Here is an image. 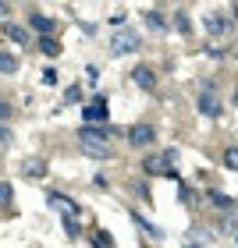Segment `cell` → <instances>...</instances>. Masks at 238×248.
Returning <instances> with one entry per match:
<instances>
[{"mask_svg":"<svg viewBox=\"0 0 238 248\" xmlns=\"http://www.w3.org/2000/svg\"><path fill=\"white\" fill-rule=\"evenodd\" d=\"M142 46V39H139V32H132V29H118L114 32V39H110V53H135Z\"/></svg>","mask_w":238,"mask_h":248,"instance_id":"1","label":"cell"},{"mask_svg":"<svg viewBox=\"0 0 238 248\" xmlns=\"http://www.w3.org/2000/svg\"><path fill=\"white\" fill-rule=\"evenodd\" d=\"M156 131L150 128V124H132L128 128V145H135V149H146V145H153Z\"/></svg>","mask_w":238,"mask_h":248,"instance_id":"2","label":"cell"},{"mask_svg":"<svg viewBox=\"0 0 238 248\" xmlns=\"http://www.w3.org/2000/svg\"><path fill=\"white\" fill-rule=\"evenodd\" d=\"M178 160V153H171V149H167V153H156V156H146V174H171V170H167V163H174Z\"/></svg>","mask_w":238,"mask_h":248,"instance_id":"3","label":"cell"},{"mask_svg":"<svg viewBox=\"0 0 238 248\" xmlns=\"http://www.w3.org/2000/svg\"><path fill=\"white\" fill-rule=\"evenodd\" d=\"M78 149L85 156H93V160H110L114 149H110V142H89V139H78Z\"/></svg>","mask_w":238,"mask_h":248,"instance_id":"4","label":"cell"},{"mask_svg":"<svg viewBox=\"0 0 238 248\" xmlns=\"http://www.w3.org/2000/svg\"><path fill=\"white\" fill-rule=\"evenodd\" d=\"M82 114H85V124H103V121H107V99H103V96H96L93 103L82 110Z\"/></svg>","mask_w":238,"mask_h":248,"instance_id":"5","label":"cell"},{"mask_svg":"<svg viewBox=\"0 0 238 248\" xmlns=\"http://www.w3.org/2000/svg\"><path fill=\"white\" fill-rule=\"evenodd\" d=\"M29 25L39 32V39H53V32H57V21L47 18V15H32V18H29Z\"/></svg>","mask_w":238,"mask_h":248,"instance_id":"6","label":"cell"},{"mask_svg":"<svg viewBox=\"0 0 238 248\" xmlns=\"http://www.w3.org/2000/svg\"><path fill=\"white\" fill-rule=\"evenodd\" d=\"M199 114L203 117H221V99L213 96V89H206V93L199 96Z\"/></svg>","mask_w":238,"mask_h":248,"instance_id":"7","label":"cell"},{"mask_svg":"<svg viewBox=\"0 0 238 248\" xmlns=\"http://www.w3.org/2000/svg\"><path fill=\"white\" fill-rule=\"evenodd\" d=\"M132 82L139 85V89H146V93H150V89L156 85V71H153V67H146V64H139V67L132 71Z\"/></svg>","mask_w":238,"mask_h":248,"instance_id":"8","label":"cell"},{"mask_svg":"<svg viewBox=\"0 0 238 248\" xmlns=\"http://www.w3.org/2000/svg\"><path fill=\"white\" fill-rule=\"evenodd\" d=\"M78 139H89V142H107L110 131L103 128V124H85L82 131H78Z\"/></svg>","mask_w":238,"mask_h":248,"instance_id":"9","label":"cell"},{"mask_svg":"<svg viewBox=\"0 0 238 248\" xmlns=\"http://www.w3.org/2000/svg\"><path fill=\"white\" fill-rule=\"evenodd\" d=\"M4 36L11 43H18V46H25V43H29V32L21 29V25H15V21H4Z\"/></svg>","mask_w":238,"mask_h":248,"instance_id":"10","label":"cell"},{"mask_svg":"<svg viewBox=\"0 0 238 248\" xmlns=\"http://www.w3.org/2000/svg\"><path fill=\"white\" fill-rule=\"evenodd\" d=\"M206 32L210 36H224V32H228V21H224L221 15H210L206 18Z\"/></svg>","mask_w":238,"mask_h":248,"instance_id":"11","label":"cell"},{"mask_svg":"<svg viewBox=\"0 0 238 248\" xmlns=\"http://www.w3.org/2000/svg\"><path fill=\"white\" fill-rule=\"evenodd\" d=\"M25 177H36V181L47 177V163L43 160H25Z\"/></svg>","mask_w":238,"mask_h":248,"instance_id":"12","label":"cell"},{"mask_svg":"<svg viewBox=\"0 0 238 248\" xmlns=\"http://www.w3.org/2000/svg\"><path fill=\"white\" fill-rule=\"evenodd\" d=\"M146 25H150L153 32H164V29H167L164 18H160V11H150V7H146Z\"/></svg>","mask_w":238,"mask_h":248,"instance_id":"13","label":"cell"},{"mask_svg":"<svg viewBox=\"0 0 238 248\" xmlns=\"http://www.w3.org/2000/svg\"><path fill=\"white\" fill-rule=\"evenodd\" d=\"M210 206H217V209H231V199L228 195H224V191H210Z\"/></svg>","mask_w":238,"mask_h":248,"instance_id":"14","label":"cell"},{"mask_svg":"<svg viewBox=\"0 0 238 248\" xmlns=\"http://www.w3.org/2000/svg\"><path fill=\"white\" fill-rule=\"evenodd\" d=\"M0 71H4V75H15V71H18V57H11V53H0Z\"/></svg>","mask_w":238,"mask_h":248,"instance_id":"15","label":"cell"},{"mask_svg":"<svg viewBox=\"0 0 238 248\" xmlns=\"http://www.w3.org/2000/svg\"><path fill=\"white\" fill-rule=\"evenodd\" d=\"M93 245L96 248H114V238H110L107 231H93Z\"/></svg>","mask_w":238,"mask_h":248,"instance_id":"16","label":"cell"},{"mask_svg":"<svg viewBox=\"0 0 238 248\" xmlns=\"http://www.w3.org/2000/svg\"><path fill=\"white\" fill-rule=\"evenodd\" d=\"M39 50L47 53V57H57V53H61V43H57V39H39Z\"/></svg>","mask_w":238,"mask_h":248,"instance_id":"17","label":"cell"},{"mask_svg":"<svg viewBox=\"0 0 238 248\" xmlns=\"http://www.w3.org/2000/svg\"><path fill=\"white\" fill-rule=\"evenodd\" d=\"M50 206H57V209H68V213H78V206L71 199H61V195H50Z\"/></svg>","mask_w":238,"mask_h":248,"instance_id":"18","label":"cell"},{"mask_svg":"<svg viewBox=\"0 0 238 248\" xmlns=\"http://www.w3.org/2000/svg\"><path fill=\"white\" fill-rule=\"evenodd\" d=\"M224 167L238 174V149H228V153H224Z\"/></svg>","mask_w":238,"mask_h":248,"instance_id":"19","label":"cell"},{"mask_svg":"<svg viewBox=\"0 0 238 248\" xmlns=\"http://www.w3.org/2000/svg\"><path fill=\"white\" fill-rule=\"evenodd\" d=\"M11 195H15V191H11V185L0 181V206H11Z\"/></svg>","mask_w":238,"mask_h":248,"instance_id":"20","label":"cell"},{"mask_svg":"<svg viewBox=\"0 0 238 248\" xmlns=\"http://www.w3.org/2000/svg\"><path fill=\"white\" fill-rule=\"evenodd\" d=\"M78 99H82V89H78V85H71V89L64 93V103H78Z\"/></svg>","mask_w":238,"mask_h":248,"instance_id":"21","label":"cell"},{"mask_svg":"<svg viewBox=\"0 0 238 248\" xmlns=\"http://www.w3.org/2000/svg\"><path fill=\"white\" fill-rule=\"evenodd\" d=\"M174 25H178V32H181V36H188V15H185V11H181V15L174 18Z\"/></svg>","mask_w":238,"mask_h":248,"instance_id":"22","label":"cell"},{"mask_svg":"<svg viewBox=\"0 0 238 248\" xmlns=\"http://www.w3.org/2000/svg\"><path fill=\"white\" fill-rule=\"evenodd\" d=\"M11 139H15V135H11V128H7V124H0V142H11Z\"/></svg>","mask_w":238,"mask_h":248,"instance_id":"23","label":"cell"},{"mask_svg":"<svg viewBox=\"0 0 238 248\" xmlns=\"http://www.w3.org/2000/svg\"><path fill=\"white\" fill-rule=\"evenodd\" d=\"M7 117H11V107H7V103H0V124H4Z\"/></svg>","mask_w":238,"mask_h":248,"instance_id":"24","label":"cell"},{"mask_svg":"<svg viewBox=\"0 0 238 248\" xmlns=\"http://www.w3.org/2000/svg\"><path fill=\"white\" fill-rule=\"evenodd\" d=\"M231 18H235V21H238V4H235V7H231Z\"/></svg>","mask_w":238,"mask_h":248,"instance_id":"25","label":"cell"},{"mask_svg":"<svg viewBox=\"0 0 238 248\" xmlns=\"http://www.w3.org/2000/svg\"><path fill=\"white\" fill-rule=\"evenodd\" d=\"M0 15H7V4H0Z\"/></svg>","mask_w":238,"mask_h":248,"instance_id":"26","label":"cell"},{"mask_svg":"<svg viewBox=\"0 0 238 248\" xmlns=\"http://www.w3.org/2000/svg\"><path fill=\"white\" fill-rule=\"evenodd\" d=\"M192 248H199V245H192Z\"/></svg>","mask_w":238,"mask_h":248,"instance_id":"27","label":"cell"}]
</instances>
